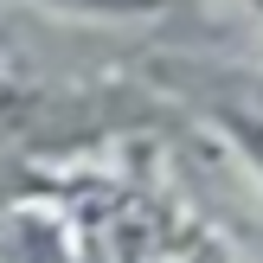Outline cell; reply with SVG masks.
Instances as JSON below:
<instances>
[{
	"instance_id": "1",
	"label": "cell",
	"mask_w": 263,
	"mask_h": 263,
	"mask_svg": "<svg viewBox=\"0 0 263 263\" xmlns=\"http://www.w3.org/2000/svg\"><path fill=\"white\" fill-rule=\"evenodd\" d=\"M238 135L251 141V148H257V161H263V122H238Z\"/></svg>"
},
{
	"instance_id": "2",
	"label": "cell",
	"mask_w": 263,
	"mask_h": 263,
	"mask_svg": "<svg viewBox=\"0 0 263 263\" xmlns=\"http://www.w3.org/2000/svg\"><path fill=\"white\" fill-rule=\"evenodd\" d=\"M77 7H148V0H77Z\"/></svg>"
}]
</instances>
